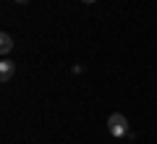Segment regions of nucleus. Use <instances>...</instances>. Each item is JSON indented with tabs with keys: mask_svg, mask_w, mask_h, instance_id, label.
<instances>
[{
	"mask_svg": "<svg viewBox=\"0 0 157 144\" xmlns=\"http://www.w3.org/2000/svg\"><path fill=\"white\" fill-rule=\"evenodd\" d=\"M107 131H110L115 139H121V136L128 134V121H126L123 113H113V115L107 118Z\"/></svg>",
	"mask_w": 157,
	"mask_h": 144,
	"instance_id": "f257e3e1",
	"label": "nucleus"
},
{
	"mask_svg": "<svg viewBox=\"0 0 157 144\" xmlns=\"http://www.w3.org/2000/svg\"><path fill=\"white\" fill-rule=\"evenodd\" d=\"M13 71H16L13 60H0V81H11Z\"/></svg>",
	"mask_w": 157,
	"mask_h": 144,
	"instance_id": "f03ea898",
	"label": "nucleus"
},
{
	"mask_svg": "<svg viewBox=\"0 0 157 144\" xmlns=\"http://www.w3.org/2000/svg\"><path fill=\"white\" fill-rule=\"evenodd\" d=\"M0 50H3V55H8V53L13 50V37H11L8 32L0 34Z\"/></svg>",
	"mask_w": 157,
	"mask_h": 144,
	"instance_id": "7ed1b4c3",
	"label": "nucleus"
},
{
	"mask_svg": "<svg viewBox=\"0 0 157 144\" xmlns=\"http://www.w3.org/2000/svg\"><path fill=\"white\" fill-rule=\"evenodd\" d=\"M16 3H21V6H24V3H29V0H16Z\"/></svg>",
	"mask_w": 157,
	"mask_h": 144,
	"instance_id": "20e7f679",
	"label": "nucleus"
},
{
	"mask_svg": "<svg viewBox=\"0 0 157 144\" xmlns=\"http://www.w3.org/2000/svg\"><path fill=\"white\" fill-rule=\"evenodd\" d=\"M81 3H94V0H81Z\"/></svg>",
	"mask_w": 157,
	"mask_h": 144,
	"instance_id": "39448f33",
	"label": "nucleus"
}]
</instances>
